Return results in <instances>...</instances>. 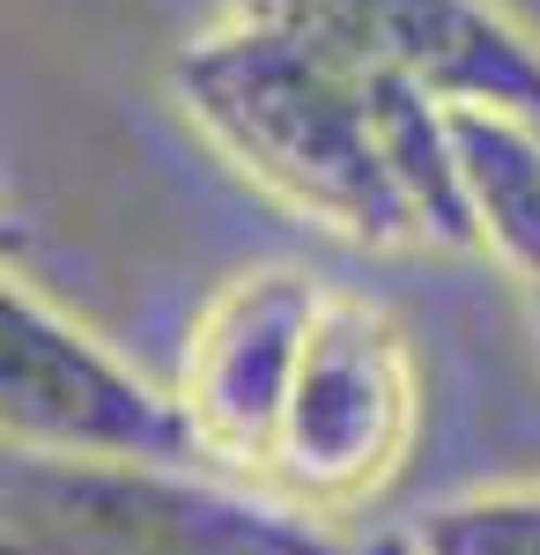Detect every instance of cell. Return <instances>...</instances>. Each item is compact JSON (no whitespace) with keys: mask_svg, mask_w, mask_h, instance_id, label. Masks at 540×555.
I'll return each instance as SVG.
<instances>
[{"mask_svg":"<svg viewBox=\"0 0 540 555\" xmlns=\"http://www.w3.org/2000/svg\"><path fill=\"white\" fill-rule=\"evenodd\" d=\"M170 104L274 208L363 253H474L452 104L356 75L267 23H215L170 60Z\"/></svg>","mask_w":540,"mask_h":555,"instance_id":"6da1fadb","label":"cell"},{"mask_svg":"<svg viewBox=\"0 0 540 555\" xmlns=\"http://www.w3.org/2000/svg\"><path fill=\"white\" fill-rule=\"evenodd\" d=\"M0 555H356L326 518L222 467H67L8 452Z\"/></svg>","mask_w":540,"mask_h":555,"instance_id":"7a4b0ae2","label":"cell"},{"mask_svg":"<svg viewBox=\"0 0 540 555\" xmlns=\"http://www.w3.org/2000/svg\"><path fill=\"white\" fill-rule=\"evenodd\" d=\"M422 429V363L400 319L371 297L333 289L319 334L304 348L296 392L267 444L259 489L311 518L363 512L393 474L408 467Z\"/></svg>","mask_w":540,"mask_h":555,"instance_id":"3957f363","label":"cell"},{"mask_svg":"<svg viewBox=\"0 0 540 555\" xmlns=\"http://www.w3.org/2000/svg\"><path fill=\"white\" fill-rule=\"evenodd\" d=\"M0 423L8 452L67 467H208L178 385L133 371L104 334L44 297L30 274L0 282Z\"/></svg>","mask_w":540,"mask_h":555,"instance_id":"277c9868","label":"cell"},{"mask_svg":"<svg viewBox=\"0 0 540 555\" xmlns=\"http://www.w3.org/2000/svg\"><path fill=\"white\" fill-rule=\"evenodd\" d=\"M230 15L290 30L356 75L415 82L437 104L540 119V38L497 0H230Z\"/></svg>","mask_w":540,"mask_h":555,"instance_id":"5b68a950","label":"cell"},{"mask_svg":"<svg viewBox=\"0 0 540 555\" xmlns=\"http://www.w3.org/2000/svg\"><path fill=\"white\" fill-rule=\"evenodd\" d=\"M326 297L333 289L319 274H304L290 259H259V267H237L230 282H215V297L193 311L178 408L201 437L208 467L259 481Z\"/></svg>","mask_w":540,"mask_h":555,"instance_id":"8992f818","label":"cell"},{"mask_svg":"<svg viewBox=\"0 0 540 555\" xmlns=\"http://www.w3.org/2000/svg\"><path fill=\"white\" fill-rule=\"evenodd\" d=\"M452 149L474 245L503 259L540 304V119L497 104H452Z\"/></svg>","mask_w":540,"mask_h":555,"instance_id":"52a82bcc","label":"cell"},{"mask_svg":"<svg viewBox=\"0 0 540 555\" xmlns=\"http://www.w3.org/2000/svg\"><path fill=\"white\" fill-rule=\"evenodd\" d=\"M400 555H540V481H489L422 504Z\"/></svg>","mask_w":540,"mask_h":555,"instance_id":"ba28073f","label":"cell"},{"mask_svg":"<svg viewBox=\"0 0 540 555\" xmlns=\"http://www.w3.org/2000/svg\"><path fill=\"white\" fill-rule=\"evenodd\" d=\"M533 334H540V304H533Z\"/></svg>","mask_w":540,"mask_h":555,"instance_id":"9c48e42d","label":"cell"},{"mask_svg":"<svg viewBox=\"0 0 540 555\" xmlns=\"http://www.w3.org/2000/svg\"><path fill=\"white\" fill-rule=\"evenodd\" d=\"M393 555H400V548H393Z\"/></svg>","mask_w":540,"mask_h":555,"instance_id":"30bf717a","label":"cell"}]
</instances>
